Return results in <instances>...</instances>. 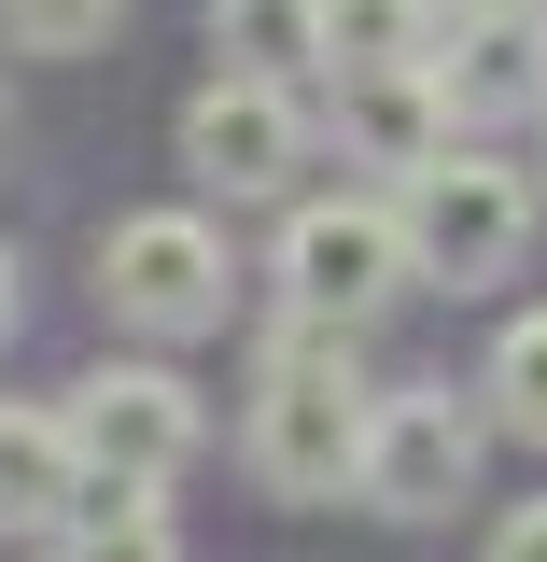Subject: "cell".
<instances>
[{
  "label": "cell",
  "instance_id": "cell-4",
  "mask_svg": "<svg viewBox=\"0 0 547 562\" xmlns=\"http://www.w3.org/2000/svg\"><path fill=\"white\" fill-rule=\"evenodd\" d=\"M99 310L140 338H210L225 324V225L210 211H127L99 239Z\"/></svg>",
  "mask_w": 547,
  "mask_h": 562
},
{
  "label": "cell",
  "instance_id": "cell-5",
  "mask_svg": "<svg viewBox=\"0 0 547 562\" xmlns=\"http://www.w3.org/2000/svg\"><path fill=\"white\" fill-rule=\"evenodd\" d=\"M183 169H197L210 198H281V183L309 169V99H295V70H210L197 99H183Z\"/></svg>",
  "mask_w": 547,
  "mask_h": 562
},
{
  "label": "cell",
  "instance_id": "cell-3",
  "mask_svg": "<svg viewBox=\"0 0 547 562\" xmlns=\"http://www.w3.org/2000/svg\"><path fill=\"white\" fill-rule=\"evenodd\" d=\"M408 281H421V254H408L394 198H309L281 225V310H309V324H379Z\"/></svg>",
  "mask_w": 547,
  "mask_h": 562
},
{
  "label": "cell",
  "instance_id": "cell-11",
  "mask_svg": "<svg viewBox=\"0 0 547 562\" xmlns=\"http://www.w3.org/2000/svg\"><path fill=\"white\" fill-rule=\"evenodd\" d=\"M70 492H84L70 408H0V535H57Z\"/></svg>",
  "mask_w": 547,
  "mask_h": 562
},
{
  "label": "cell",
  "instance_id": "cell-7",
  "mask_svg": "<svg viewBox=\"0 0 547 562\" xmlns=\"http://www.w3.org/2000/svg\"><path fill=\"white\" fill-rule=\"evenodd\" d=\"M464 492H478V408L449 380L379 394V422H365V506L379 520H449Z\"/></svg>",
  "mask_w": 547,
  "mask_h": 562
},
{
  "label": "cell",
  "instance_id": "cell-14",
  "mask_svg": "<svg viewBox=\"0 0 547 562\" xmlns=\"http://www.w3.org/2000/svg\"><path fill=\"white\" fill-rule=\"evenodd\" d=\"M491 422H505V436H520V450H547V310H520V324H505V338H491Z\"/></svg>",
  "mask_w": 547,
  "mask_h": 562
},
{
  "label": "cell",
  "instance_id": "cell-2",
  "mask_svg": "<svg viewBox=\"0 0 547 562\" xmlns=\"http://www.w3.org/2000/svg\"><path fill=\"white\" fill-rule=\"evenodd\" d=\"M394 211H408L421 281H449V295H478V281H505L520 254H534V169H505V155H478V140L421 155L408 183H394Z\"/></svg>",
  "mask_w": 547,
  "mask_h": 562
},
{
  "label": "cell",
  "instance_id": "cell-1",
  "mask_svg": "<svg viewBox=\"0 0 547 562\" xmlns=\"http://www.w3.org/2000/svg\"><path fill=\"white\" fill-rule=\"evenodd\" d=\"M365 422H379V394L351 380V324L281 310V351L253 380V422H239V464L281 506H338V492H365Z\"/></svg>",
  "mask_w": 547,
  "mask_h": 562
},
{
  "label": "cell",
  "instance_id": "cell-6",
  "mask_svg": "<svg viewBox=\"0 0 547 562\" xmlns=\"http://www.w3.org/2000/svg\"><path fill=\"white\" fill-rule=\"evenodd\" d=\"M70 450L99 479H183L210 450V408H197L183 366H84L70 380Z\"/></svg>",
  "mask_w": 547,
  "mask_h": 562
},
{
  "label": "cell",
  "instance_id": "cell-9",
  "mask_svg": "<svg viewBox=\"0 0 547 562\" xmlns=\"http://www.w3.org/2000/svg\"><path fill=\"white\" fill-rule=\"evenodd\" d=\"M338 140L365 155V169H394V183H408L421 155H449V85H435V57H408V70H338Z\"/></svg>",
  "mask_w": 547,
  "mask_h": 562
},
{
  "label": "cell",
  "instance_id": "cell-13",
  "mask_svg": "<svg viewBox=\"0 0 547 562\" xmlns=\"http://www.w3.org/2000/svg\"><path fill=\"white\" fill-rule=\"evenodd\" d=\"M210 57L225 70H323L309 57V0H210Z\"/></svg>",
  "mask_w": 547,
  "mask_h": 562
},
{
  "label": "cell",
  "instance_id": "cell-16",
  "mask_svg": "<svg viewBox=\"0 0 547 562\" xmlns=\"http://www.w3.org/2000/svg\"><path fill=\"white\" fill-rule=\"evenodd\" d=\"M491 562H547V492H534V506H505V520H491Z\"/></svg>",
  "mask_w": 547,
  "mask_h": 562
},
{
  "label": "cell",
  "instance_id": "cell-12",
  "mask_svg": "<svg viewBox=\"0 0 547 562\" xmlns=\"http://www.w3.org/2000/svg\"><path fill=\"white\" fill-rule=\"evenodd\" d=\"M309 57L323 70H408V57H435V0H309Z\"/></svg>",
  "mask_w": 547,
  "mask_h": 562
},
{
  "label": "cell",
  "instance_id": "cell-17",
  "mask_svg": "<svg viewBox=\"0 0 547 562\" xmlns=\"http://www.w3.org/2000/svg\"><path fill=\"white\" fill-rule=\"evenodd\" d=\"M0 338H14V254H0Z\"/></svg>",
  "mask_w": 547,
  "mask_h": 562
},
{
  "label": "cell",
  "instance_id": "cell-15",
  "mask_svg": "<svg viewBox=\"0 0 547 562\" xmlns=\"http://www.w3.org/2000/svg\"><path fill=\"white\" fill-rule=\"evenodd\" d=\"M127 0H0V43L14 57H99Z\"/></svg>",
  "mask_w": 547,
  "mask_h": 562
},
{
  "label": "cell",
  "instance_id": "cell-18",
  "mask_svg": "<svg viewBox=\"0 0 547 562\" xmlns=\"http://www.w3.org/2000/svg\"><path fill=\"white\" fill-rule=\"evenodd\" d=\"M435 14H449V0H435Z\"/></svg>",
  "mask_w": 547,
  "mask_h": 562
},
{
  "label": "cell",
  "instance_id": "cell-8",
  "mask_svg": "<svg viewBox=\"0 0 547 562\" xmlns=\"http://www.w3.org/2000/svg\"><path fill=\"white\" fill-rule=\"evenodd\" d=\"M435 85H449V127L547 113V0H449L435 14Z\"/></svg>",
  "mask_w": 547,
  "mask_h": 562
},
{
  "label": "cell",
  "instance_id": "cell-10",
  "mask_svg": "<svg viewBox=\"0 0 547 562\" xmlns=\"http://www.w3.org/2000/svg\"><path fill=\"white\" fill-rule=\"evenodd\" d=\"M57 549L70 562H183V520H169V479H99L57 506Z\"/></svg>",
  "mask_w": 547,
  "mask_h": 562
}]
</instances>
